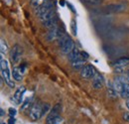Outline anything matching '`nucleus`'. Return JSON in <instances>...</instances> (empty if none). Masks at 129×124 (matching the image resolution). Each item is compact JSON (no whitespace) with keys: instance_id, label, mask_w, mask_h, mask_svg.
Listing matches in <instances>:
<instances>
[{"instance_id":"f257e3e1","label":"nucleus","mask_w":129,"mask_h":124,"mask_svg":"<svg viewBox=\"0 0 129 124\" xmlns=\"http://www.w3.org/2000/svg\"><path fill=\"white\" fill-rule=\"evenodd\" d=\"M0 69H1V76H2V79L5 80V82L11 87L13 88L15 86V83L13 81V79L11 78L12 76V72H10L9 70V66H8V62L4 59L1 60V64H0Z\"/></svg>"},{"instance_id":"f03ea898","label":"nucleus","mask_w":129,"mask_h":124,"mask_svg":"<svg viewBox=\"0 0 129 124\" xmlns=\"http://www.w3.org/2000/svg\"><path fill=\"white\" fill-rule=\"evenodd\" d=\"M59 45L61 47V50H62V52L64 53V54H70L73 50H74V48H75V43H74V41H73V39L70 37V36H68L67 34L63 36L62 38H60L59 39Z\"/></svg>"},{"instance_id":"7ed1b4c3","label":"nucleus","mask_w":129,"mask_h":124,"mask_svg":"<svg viewBox=\"0 0 129 124\" xmlns=\"http://www.w3.org/2000/svg\"><path fill=\"white\" fill-rule=\"evenodd\" d=\"M66 35L64 28H61L59 26H56L52 29H50V31L47 34V40L48 41H54V40H59L60 38H62L63 36Z\"/></svg>"},{"instance_id":"20e7f679","label":"nucleus","mask_w":129,"mask_h":124,"mask_svg":"<svg viewBox=\"0 0 129 124\" xmlns=\"http://www.w3.org/2000/svg\"><path fill=\"white\" fill-rule=\"evenodd\" d=\"M55 8V2L54 0H46L43 4H41L40 6L37 7L36 9V14L38 17H41L43 14L49 12L50 10L54 9Z\"/></svg>"},{"instance_id":"39448f33","label":"nucleus","mask_w":129,"mask_h":124,"mask_svg":"<svg viewBox=\"0 0 129 124\" xmlns=\"http://www.w3.org/2000/svg\"><path fill=\"white\" fill-rule=\"evenodd\" d=\"M42 107H43V104H40V103H34L33 106L30 108V118L36 121L38 119H40L42 117Z\"/></svg>"},{"instance_id":"423d86ee","label":"nucleus","mask_w":129,"mask_h":124,"mask_svg":"<svg viewBox=\"0 0 129 124\" xmlns=\"http://www.w3.org/2000/svg\"><path fill=\"white\" fill-rule=\"evenodd\" d=\"M96 75L95 70L92 66L90 65H85L82 69L81 70V77L84 79H89V78H93V77Z\"/></svg>"},{"instance_id":"0eeeda50","label":"nucleus","mask_w":129,"mask_h":124,"mask_svg":"<svg viewBox=\"0 0 129 124\" xmlns=\"http://www.w3.org/2000/svg\"><path fill=\"white\" fill-rule=\"evenodd\" d=\"M22 57V49L19 45H14L10 50V59L14 64H18Z\"/></svg>"},{"instance_id":"6e6552de","label":"nucleus","mask_w":129,"mask_h":124,"mask_svg":"<svg viewBox=\"0 0 129 124\" xmlns=\"http://www.w3.org/2000/svg\"><path fill=\"white\" fill-rule=\"evenodd\" d=\"M92 86L95 88V89H100L103 87V84H104V79H103V77L100 76L99 74H96L93 78H92Z\"/></svg>"},{"instance_id":"1a4fd4ad","label":"nucleus","mask_w":129,"mask_h":124,"mask_svg":"<svg viewBox=\"0 0 129 124\" xmlns=\"http://www.w3.org/2000/svg\"><path fill=\"white\" fill-rule=\"evenodd\" d=\"M26 91L25 86H20L16 89V91L14 93V99L16 100L17 104H22V100H23V95Z\"/></svg>"},{"instance_id":"9d476101","label":"nucleus","mask_w":129,"mask_h":124,"mask_svg":"<svg viewBox=\"0 0 129 124\" xmlns=\"http://www.w3.org/2000/svg\"><path fill=\"white\" fill-rule=\"evenodd\" d=\"M61 110H62V105H61V103H57L56 105L53 106V108H51L48 116H47V118H53V117H56V116L60 115Z\"/></svg>"},{"instance_id":"9b49d317","label":"nucleus","mask_w":129,"mask_h":124,"mask_svg":"<svg viewBox=\"0 0 129 124\" xmlns=\"http://www.w3.org/2000/svg\"><path fill=\"white\" fill-rule=\"evenodd\" d=\"M80 59H81V51L77 47H75L74 50L69 54V60L71 62H74V61H77V60H80Z\"/></svg>"},{"instance_id":"f8f14e48","label":"nucleus","mask_w":129,"mask_h":124,"mask_svg":"<svg viewBox=\"0 0 129 124\" xmlns=\"http://www.w3.org/2000/svg\"><path fill=\"white\" fill-rule=\"evenodd\" d=\"M55 16H57V12H56V8H54V9L50 10L49 12H47V13H45V14H43V15L41 16V17H39V18L41 19V21H42V22H45V21H48V20H50V19L54 18Z\"/></svg>"},{"instance_id":"ddd939ff","label":"nucleus","mask_w":129,"mask_h":124,"mask_svg":"<svg viewBox=\"0 0 129 124\" xmlns=\"http://www.w3.org/2000/svg\"><path fill=\"white\" fill-rule=\"evenodd\" d=\"M58 21H59V19H58V16H55L54 18L50 19V20H48V21H45V22H43V25H44L45 27L49 28V29H52V28H54V27L58 26Z\"/></svg>"},{"instance_id":"4468645a","label":"nucleus","mask_w":129,"mask_h":124,"mask_svg":"<svg viewBox=\"0 0 129 124\" xmlns=\"http://www.w3.org/2000/svg\"><path fill=\"white\" fill-rule=\"evenodd\" d=\"M64 123V119L58 115L56 117L53 118H46V124H63Z\"/></svg>"},{"instance_id":"2eb2a0df","label":"nucleus","mask_w":129,"mask_h":124,"mask_svg":"<svg viewBox=\"0 0 129 124\" xmlns=\"http://www.w3.org/2000/svg\"><path fill=\"white\" fill-rule=\"evenodd\" d=\"M84 66H85V61L82 60V59H80V60H77V61L72 62V67L75 70H81Z\"/></svg>"},{"instance_id":"dca6fc26","label":"nucleus","mask_w":129,"mask_h":124,"mask_svg":"<svg viewBox=\"0 0 129 124\" xmlns=\"http://www.w3.org/2000/svg\"><path fill=\"white\" fill-rule=\"evenodd\" d=\"M12 78L13 79H15L16 81H21L22 80V73L20 72V70L18 69V68H13V70H12Z\"/></svg>"},{"instance_id":"f3484780","label":"nucleus","mask_w":129,"mask_h":124,"mask_svg":"<svg viewBox=\"0 0 129 124\" xmlns=\"http://www.w3.org/2000/svg\"><path fill=\"white\" fill-rule=\"evenodd\" d=\"M121 97L122 98H125V99H129V81L125 82L124 85H123V89L120 93Z\"/></svg>"},{"instance_id":"a211bd4d","label":"nucleus","mask_w":129,"mask_h":124,"mask_svg":"<svg viewBox=\"0 0 129 124\" xmlns=\"http://www.w3.org/2000/svg\"><path fill=\"white\" fill-rule=\"evenodd\" d=\"M107 93H108V96L111 97V98H115L117 97L118 92L115 90V88L113 87L112 83H108V87H107Z\"/></svg>"},{"instance_id":"6ab92c4d","label":"nucleus","mask_w":129,"mask_h":124,"mask_svg":"<svg viewBox=\"0 0 129 124\" xmlns=\"http://www.w3.org/2000/svg\"><path fill=\"white\" fill-rule=\"evenodd\" d=\"M0 51H1V54H2V55L6 54V53L9 51L8 44L6 43V41H5L4 39H1V40H0Z\"/></svg>"},{"instance_id":"aec40b11","label":"nucleus","mask_w":129,"mask_h":124,"mask_svg":"<svg viewBox=\"0 0 129 124\" xmlns=\"http://www.w3.org/2000/svg\"><path fill=\"white\" fill-rule=\"evenodd\" d=\"M33 104H34V103H32V100L28 98V99L25 100L24 103H22V105H21V110H22V111H24V110H28L29 108L32 107Z\"/></svg>"},{"instance_id":"412c9836","label":"nucleus","mask_w":129,"mask_h":124,"mask_svg":"<svg viewBox=\"0 0 129 124\" xmlns=\"http://www.w3.org/2000/svg\"><path fill=\"white\" fill-rule=\"evenodd\" d=\"M71 29H72V32L75 36H77V33H78V29H77V22L75 19L72 20V23H71Z\"/></svg>"},{"instance_id":"4be33fe9","label":"nucleus","mask_w":129,"mask_h":124,"mask_svg":"<svg viewBox=\"0 0 129 124\" xmlns=\"http://www.w3.org/2000/svg\"><path fill=\"white\" fill-rule=\"evenodd\" d=\"M50 110H51V109H50V104H49V103L43 104V107H42V117H43L45 114H47Z\"/></svg>"},{"instance_id":"5701e85b","label":"nucleus","mask_w":129,"mask_h":124,"mask_svg":"<svg viewBox=\"0 0 129 124\" xmlns=\"http://www.w3.org/2000/svg\"><path fill=\"white\" fill-rule=\"evenodd\" d=\"M81 59L82 60H84V61H86V60H88L89 59V55L86 53V52H81Z\"/></svg>"},{"instance_id":"b1692460","label":"nucleus","mask_w":129,"mask_h":124,"mask_svg":"<svg viewBox=\"0 0 129 124\" xmlns=\"http://www.w3.org/2000/svg\"><path fill=\"white\" fill-rule=\"evenodd\" d=\"M83 1L86 3H89V4H97V3L102 2L103 0H83Z\"/></svg>"},{"instance_id":"393cba45","label":"nucleus","mask_w":129,"mask_h":124,"mask_svg":"<svg viewBox=\"0 0 129 124\" xmlns=\"http://www.w3.org/2000/svg\"><path fill=\"white\" fill-rule=\"evenodd\" d=\"M16 110L14 108H9V114L11 115V116H15L16 115Z\"/></svg>"},{"instance_id":"a878e982","label":"nucleus","mask_w":129,"mask_h":124,"mask_svg":"<svg viewBox=\"0 0 129 124\" xmlns=\"http://www.w3.org/2000/svg\"><path fill=\"white\" fill-rule=\"evenodd\" d=\"M123 119L126 121H129V112H126L123 114Z\"/></svg>"},{"instance_id":"bb28decb","label":"nucleus","mask_w":129,"mask_h":124,"mask_svg":"<svg viewBox=\"0 0 129 124\" xmlns=\"http://www.w3.org/2000/svg\"><path fill=\"white\" fill-rule=\"evenodd\" d=\"M8 124H15V118L11 116V118L8 120Z\"/></svg>"},{"instance_id":"cd10ccee","label":"nucleus","mask_w":129,"mask_h":124,"mask_svg":"<svg viewBox=\"0 0 129 124\" xmlns=\"http://www.w3.org/2000/svg\"><path fill=\"white\" fill-rule=\"evenodd\" d=\"M68 6L70 7V9L72 10V12H73V13H77V12H76V10L74 9V6H73V5L71 4V3H68Z\"/></svg>"},{"instance_id":"c85d7f7f","label":"nucleus","mask_w":129,"mask_h":124,"mask_svg":"<svg viewBox=\"0 0 129 124\" xmlns=\"http://www.w3.org/2000/svg\"><path fill=\"white\" fill-rule=\"evenodd\" d=\"M0 111H1V112H0V113H1V116H3V115H4V110L1 108L0 109Z\"/></svg>"},{"instance_id":"c756f323","label":"nucleus","mask_w":129,"mask_h":124,"mask_svg":"<svg viewBox=\"0 0 129 124\" xmlns=\"http://www.w3.org/2000/svg\"><path fill=\"white\" fill-rule=\"evenodd\" d=\"M126 106H127V108L129 109V99L127 100V101H126Z\"/></svg>"},{"instance_id":"7c9ffc66","label":"nucleus","mask_w":129,"mask_h":124,"mask_svg":"<svg viewBox=\"0 0 129 124\" xmlns=\"http://www.w3.org/2000/svg\"><path fill=\"white\" fill-rule=\"evenodd\" d=\"M60 4H62V5H64V1H60Z\"/></svg>"},{"instance_id":"2f4dec72","label":"nucleus","mask_w":129,"mask_h":124,"mask_svg":"<svg viewBox=\"0 0 129 124\" xmlns=\"http://www.w3.org/2000/svg\"><path fill=\"white\" fill-rule=\"evenodd\" d=\"M127 79H128V81H129V73L127 74Z\"/></svg>"},{"instance_id":"473e14b6","label":"nucleus","mask_w":129,"mask_h":124,"mask_svg":"<svg viewBox=\"0 0 129 124\" xmlns=\"http://www.w3.org/2000/svg\"><path fill=\"white\" fill-rule=\"evenodd\" d=\"M2 124H5V123H2Z\"/></svg>"},{"instance_id":"72a5a7b5","label":"nucleus","mask_w":129,"mask_h":124,"mask_svg":"<svg viewBox=\"0 0 129 124\" xmlns=\"http://www.w3.org/2000/svg\"><path fill=\"white\" fill-rule=\"evenodd\" d=\"M128 67H129V66H128Z\"/></svg>"}]
</instances>
